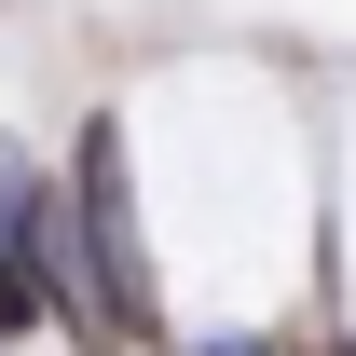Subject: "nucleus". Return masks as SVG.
Wrapping results in <instances>:
<instances>
[{
    "label": "nucleus",
    "instance_id": "nucleus-1",
    "mask_svg": "<svg viewBox=\"0 0 356 356\" xmlns=\"http://www.w3.org/2000/svg\"><path fill=\"white\" fill-rule=\"evenodd\" d=\"M165 356H178V343H165Z\"/></svg>",
    "mask_w": 356,
    "mask_h": 356
}]
</instances>
